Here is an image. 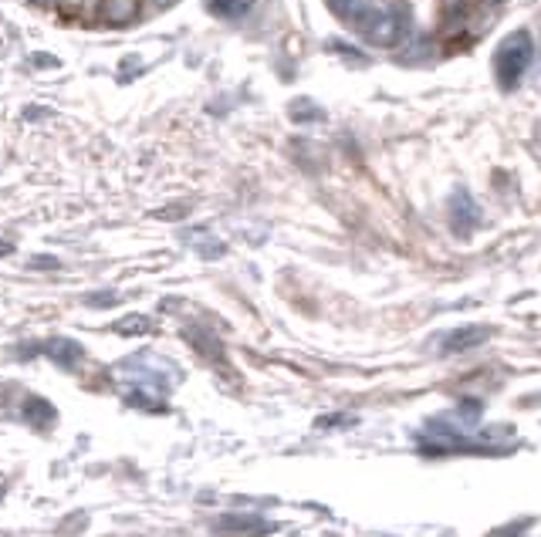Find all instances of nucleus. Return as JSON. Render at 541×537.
I'll list each match as a JSON object with an SVG mask.
<instances>
[{"label":"nucleus","instance_id":"1a4fd4ad","mask_svg":"<svg viewBox=\"0 0 541 537\" xmlns=\"http://www.w3.org/2000/svg\"><path fill=\"white\" fill-rule=\"evenodd\" d=\"M48 355L58 358V362H65V365H72L74 358H82V348H78L74 341H54L51 348H48Z\"/></svg>","mask_w":541,"mask_h":537},{"label":"nucleus","instance_id":"20e7f679","mask_svg":"<svg viewBox=\"0 0 541 537\" xmlns=\"http://www.w3.org/2000/svg\"><path fill=\"white\" fill-rule=\"evenodd\" d=\"M98 18L112 27H126L139 18V0H98Z\"/></svg>","mask_w":541,"mask_h":537},{"label":"nucleus","instance_id":"39448f33","mask_svg":"<svg viewBox=\"0 0 541 537\" xmlns=\"http://www.w3.org/2000/svg\"><path fill=\"white\" fill-rule=\"evenodd\" d=\"M490 339V328L484 324H474V328H460V331H453L447 335V352H464V348H474V345H481V341Z\"/></svg>","mask_w":541,"mask_h":537},{"label":"nucleus","instance_id":"9d476101","mask_svg":"<svg viewBox=\"0 0 541 537\" xmlns=\"http://www.w3.org/2000/svg\"><path fill=\"white\" fill-rule=\"evenodd\" d=\"M119 331H145V322H143V318H132V322H122V324H119Z\"/></svg>","mask_w":541,"mask_h":537},{"label":"nucleus","instance_id":"7ed1b4c3","mask_svg":"<svg viewBox=\"0 0 541 537\" xmlns=\"http://www.w3.org/2000/svg\"><path fill=\"white\" fill-rule=\"evenodd\" d=\"M451 223H453V230L460 233V237H467V233L477 227V206H474V199H470L467 190H457V193H453Z\"/></svg>","mask_w":541,"mask_h":537},{"label":"nucleus","instance_id":"f257e3e1","mask_svg":"<svg viewBox=\"0 0 541 537\" xmlns=\"http://www.w3.org/2000/svg\"><path fill=\"white\" fill-rule=\"evenodd\" d=\"M535 58V44H531V35L528 31H511V35L498 44V54H494V78L505 91H514L521 85L524 72Z\"/></svg>","mask_w":541,"mask_h":537},{"label":"nucleus","instance_id":"6e6552de","mask_svg":"<svg viewBox=\"0 0 541 537\" xmlns=\"http://www.w3.org/2000/svg\"><path fill=\"white\" fill-rule=\"evenodd\" d=\"M291 119L294 122H318V119H325V112L318 105H311L308 98H298V102H291Z\"/></svg>","mask_w":541,"mask_h":537},{"label":"nucleus","instance_id":"ddd939ff","mask_svg":"<svg viewBox=\"0 0 541 537\" xmlns=\"http://www.w3.org/2000/svg\"><path fill=\"white\" fill-rule=\"evenodd\" d=\"M490 4H501V0H490Z\"/></svg>","mask_w":541,"mask_h":537},{"label":"nucleus","instance_id":"0eeeda50","mask_svg":"<svg viewBox=\"0 0 541 537\" xmlns=\"http://www.w3.org/2000/svg\"><path fill=\"white\" fill-rule=\"evenodd\" d=\"M254 7V0H207V11L216 18H244Z\"/></svg>","mask_w":541,"mask_h":537},{"label":"nucleus","instance_id":"f8f14e48","mask_svg":"<svg viewBox=\"0 0 541 537\" xmlns=\"http://www.w3.org/2000/svg\"><path fill=\"white\" fill-rule=\"evenodd\" d=\"M156 4H160V7H166V4H173V0H156Z\"/></svg>","mask_w":541,"mask_h":537},{"label":"nucleus","instance_id":"f03ea898","mask_svg":"<svg viewBox=\"0 0 541 537\" xmlns=\"http://www.w3.org/2000/svg\"><path fill=\"white\" fill-rule=\"evenodd\" d=\"M362 27V37L369 41V44H376V48H396L406 41L410 35V18H406V11H399V7H389V11H369L365 18L359 20Z\"/></svg>","mask_w":541,"mask_h":537},{"label":"nucleus","instance_id":"9b49d317","mask_svg":"<svg viewBox=\"0 0 541 537\" xmlns=\"http://www.w3.org/2000/svg\"><path fill=\"white\" fill-rule=\"evenodd\" d=\"M72 7L74 11H82V0H61V11H65V14H72Z\"/></svg>","mask_w":541,"mask_h":537},{"label":"nucleus","instance_id":"423d86ee","mask_svg":"<svg viewBox=\"0 0 541 537\" xmlns=\"http://www.w3.org/2000/svg\"><path fill=\"white\" fill-rule=\"evenodd\" d=\"M325 4H328V11L335 18L349 20V24H359L369 14V0H325Z\"/></svg>","mask_w":541,"mask_h":537}]
</instances>
